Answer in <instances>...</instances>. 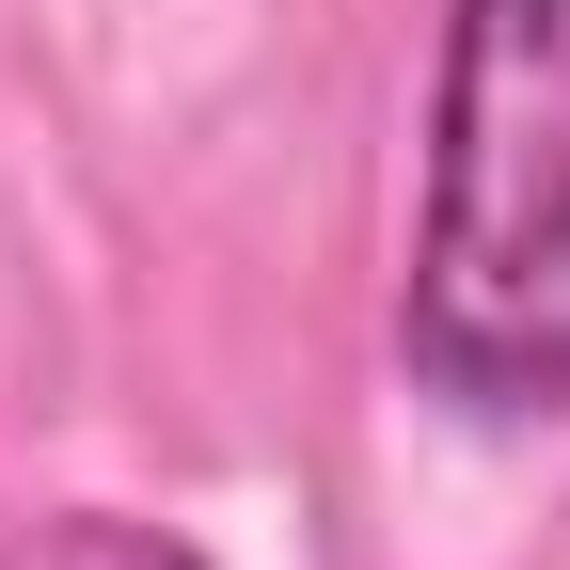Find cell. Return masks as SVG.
Instances as JSON below:
<instances>
[{
    "label": "cell",
    "instance_id": "6da1fadb",
    "mask_svg": "<svg viewBox=\"0 0 570 570\" xmlns=\"http://www.w3.org/2000/svg\"><path fill=\"white\" fill-rule=\"evenodd\" d=\"M396 381L460 428H570V0H444Z\"/></svg>",
    "mask_w": 570,
    "mask_h": 570
},
{
    "label": "cell",
    "instance_id": "7a4b0ae2",
    "mask_svg": "<svg viewBox=\"0 0 570 570\" xmlns=\"http://www.w3.org/2000/svg\"><path fill=\"white\" fill-rule=\"evenodd\" d=\"M0 570H223V554L142 508H32V523H0Z\"/></svg>",
    "mask_w": 570,
    "mask_h": 570
}]
</instances>
